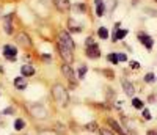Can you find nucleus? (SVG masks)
Masks as SVG:
<instances>
[{
  "label": "nucleus",
  "mask_w": 157,
  "mask_h": 135,
  "mask_svg": "<svg viewBox=\"0 0 157 135\" xmlns=\"http://www.w3.org/2000/svg\"><path fill=\"white\" fill-rule=\"evenodd\" d=\"M24 127H25V123H24V121H22V119H16V123H14V129H16V130H22Z\"/></svg>",
  "instance_id": "nucleus-19"
},
{
  "label": "nucleus",
  "mask_w": 157,
  "mask_h": 135,
  "mask_svg": "<svg viewBox=\"0 0 157 135\" xmlns=\"http://www.w3.org/2000/svg\"><path fill=\"white\" fill-rule=\"evenodd\" d=\"M16 43L19 44V46L22 47H30L31 46V39L27 33H24V31H21V33L16 35Z\"/></svg>",
  "instance_id": "nucleus-5"
},
{
  "label": "nucleus",
  "mask_w": 157,
  "mask_h": 135,
  "mask_svg": "<svg viewBox=\"0 0 157 135\" xmlns=\"http://www.w3.org/2000/svg\"><path fill=\"white\" fill-rule=\"evenodd\" d=\"M138 39L145 44L146 49H151L152 44H154V43H152V39H151V36H148V35H145V33H138Z\"/></svg>",
  "instance_id": "nucleus-10"
},
{
  "label": "nucleus",
  "mask_w": 157,
  "mask_h": 135,
  "mask_svg": "<svg viewBox=\"0 0 157 135\" xmlns=\"http://www.w3.org/2000/svg\"><path fill=\"white\" fill-rule=\"evenodd\" d=\"M5 31L8 35L13 33V25H11V16H6L5 17Z\"/></svg>",
  "instance_id": "nucleus-16"
},
{
  "label": "nucleus",
  "mask_w": 157,
  "mask_h": 135,
  "mask_svg": "<svg viewBox=\"0 0 157 135\" xmlns=\"http://www.w3.org/2000/svg\"><path fill=\"white\" fill-rule=\"evenodd\" d=\"M116 27H118V24H116ZM126 35H127V30H118V28H116V33L113 35V41H118V39L124 38Z\"/></svg>",
  "instance_id": "nucleus-17"
},
{
  "label": "nucleus",
  "mask_w": 157,
  "mask_h": 135,
  "mask_svg": "<svg viewBox=\"0 0 157 135\" xmlns=\"http://www.w3.org/2000/svg\"><path fill=\"white\" fill-rule=\"evenodd\" d=\"M11 113H14V109H13V107H8V109H5V112H3V115H11Z\"/></svg>",
  "instance_id": "nucleus-24"
},
{
  "label": "nucleus",
  "mask_w": 157,
  "mask_h": 135,
  "mask_svg": "<svg viewBox=\"0 0 157 135\" xmlns=\"http://www.w3.org/2000/svg\"><path fill=\"white\" fill-rule=\"evenodd\" d=\"M54 5L57 6L60 11H66L69 8V0H54Z\"/></svg>",
  "instance_id": "nucleus-11"
},
{
  "label": "nucleus",
  "mask_w": 157,
  "mask_h": 135,
  "mask_svg": "<svg viewBox=\"0 0 157 135\" xmlns=\"http://www.w3.org/2000/svg\"><path fill=\"white\" fill-rule=\"evenodd\" d=\"M29 110H30V115L33 116V118L44 119L46 116H47V110H46L44 105H41V104H31L29 107Z\"/></svg>",
  "instance_id": "nucleus-2"
},
{
  "label": "nucleus",
  "mask_w": 157,
  "mask_h": 135,
  "mask_svg": "<svg viewBox=\"0 0 157 135\" xmlns=\"http://www.w3.org/2000/svg\"><path fill=\"white\" fill-rule=\"evenodd\" d=\"M86 47H88V46H93V44H94V41H93V39H91V38H88V39H86Z\"/></svg>",
  "instance_id": "nucleus-29"
},
{
  "label": "nucleus",
  "mask_w": 157,
  "mask_h": 135,
  "mask_svg": "<svg viewBox=\"0 0 157 135\" xmlns=\"http://www.w3.org/2000/svg\"><path fill=\"white\" fill-rule=\"evenodd\" d=\"M58 50H60V55H61L63 60L66 61L68 65H71L72 60H74V57H72V50H71V49L64 47L63 44H58Z\"/></svg>",
  "instance_id": "nucleus-4"
},
{
  "label": "nucleus",
  "mask_w": 157,
  "mask_h": 135,
  "mask_svg": "<svg viewBox=\"0 0 157 135\" xmlns=\"http://www.w3.org/2000/svg\"><path fill=\"white\" fill-rule=\"evenodd\" d=\"M126 60H127V57L124 55V53H119L118 55V61H126Z\"/></svg>",
  "instance_id": "nucleus-26"
},
{
  "label": "nucleus",
  "mask_w": 157,
  "mask_h": 135,
  "mask_svg": "<svg viewBox=\"0 0 157 135\" xmlns=\"http://www.w3.org/2000/svg\"><path fill=\"white\" fill-rule=\"evenodd\" d=\"M107 58H108L110 63H113V65H118V55H116V53H110Z\"/></svg>",
  "instance_id": "nucleus-22"
},
{
  "label": "nucleus",
  "mask_w": 157,
  "mask_h": 135,
  "mask_svg": "<svg viewBox=\"0 0 157 135\" xmlns=\"http://www.w3.org/2000/svg\"><path fill=\"white\" fill-rule=\"evenodd\" d=\"M143 116H145V119H151V113L148 110H143Z\"/></svg>",
  "instance_id": "nucleus-28"
},
{
  "label": "nucleus",
  "mask_w": 157,
  "mask_h": 135,
  "mask_svg": "<svg viewBox=\"0 0 157 135\" xmlns=\"http://www.w3.org/2000/svg\"><path fill=\"white\" fill-rule=\"evenodd\" d=\"M21 72H22V75H24V77H30V75L35 74V69H33V68H31L30 65H24V66L21 68Z\"/></svg>",
  "instance_id": "nucleus-13"
},
{
  "label": "nucleus",
  "mask_w": 157,
  "mask_h": 135,
  "mask_svg": "<svg viewBox=\"0 0 157 135\" xmlns=\"http://www.w3.org/2000/svg\"><path fill=\"white\" fill-rule=\"evenodd\" d=\"M58 44H63L64 47L68 49H74V41L71 39V36H69V33H66V31H61V33L58 35Z\"/></svg>",
  "instance_id": "nucleus-3"
},
{
  "label": "nucleus",
  "mask_w": 157,
  "mask_h": 135,
  "mask_svg": "<svg viewBox=\"0 0 157 135\" xmlns=\"http://www.w3.org/2000/svg\"><path fill=\"white\" fill-rule=\"evenodd\" d=\"M52 94H54V99L58 102L60 105H63V107H66L68 105V102H69V96H68V91H66V88L63 87V85H54V88H52Z\"/></svg>",
  "instance_id": "nucleus-1"
},
{
  "label": "nucleus",
  "mask_w": 157,
  "mask_h": 135,
  "mask_svg": "<svg viewBox=\"0 0 157 135\" xmlns=\"http://www.w3.org/2000/svg\"><path fill=\"white\" fill-rule=\"evenodd\" d=\"M94 2H96V14H98L99 17L104 16V11H105L104 2H102V0H94Z\"/></svg>",
  "instance_id": "nucleus-14"
},
{
  "label": "nucleus",
  "mask_w": 157,
  "mask_h": 135,
  "mask_svg": "<svg viewBox=\"0 0 157 135\" xmlns=\"http://www.w3.org/2000/svg\"><path fill=\"white\" fill-rule=\"evenodd\" d=\"M86 72V66H80V69H78V77H83Z\"/></svg>",
  "instance_id": "nucleus-23"
},
{
  "label": "nucleus",
  "mask_w": 157,
  "mask_h": 135,
  "mask_svg": "<svg viewBox=\"0 0 157 135\" xmlns=\"http://www.w3.org/2000/svg\"><path fill=\"white\" fill-rule=\"evenodd\" d=\"M86 55H88L90 58H98V57L101 55L98 44H93V46H88V47H86Z\"/></svg>",
  "instance_id": "nucleus-8"
},
{
  "label": "nucleus",
  "mask_w": 157,
  "mask_h": 135,
  "mask_svg": "<svg viewBox=\"0 0 157 135\" xmlns=\"http://www.w3.org/2000/svg\"><path fill=\"white\" fill-rule=\"evenodd\" d=\"M86 129H90V130H96V123H90V124H86Z\"/></svg>",
  "instance_id": "nucleus-25"
},
{
  "label": "nucleus",
  "mask_w": 157,
  "mask_h": 135,
  "mask_svg": "<svg viewBox=\"0 0 157 135\" xmlns=\"http://www.w3.org/2000/svg\"><path fill=\"white\" fill-rule=\"evenodd\" d=\"M98 35H99L101 39H107V38H108V31H107V28H105V27H101L99 31H98Z\"/></svg>",
  "instance_id": "nucleus-18"
},
{
  "label": "nucleus",
  "mask_w": 157,
  "mask_h": 135,
  "mask_svg": "<svg viewBox=\"0 0 157 135\" xmlns=\"http://www.w3.org/2000/svg\"><path fill=\"white\" fill-rule=\"evenodd\" d=\"M156 80V75L152 74V72H148L146 75H145V82H148V83H152Z\"/></svg>",
  "instance_id": "nucleus-20"
},
{
  "label": "nucleus",
  "mask_w": 157,
  "mask_h": 135,
  "mask_svg": "<svg viewBox=\"0 0 157 135\" xmlns=\"http://www.w3.org/2000/svg\"><path fill=\"white\" fill-rule=\"evenodd\" d=\"M131 66H132V69H138V68H140V63H138V61H132Z\"/></svg>",
  "instance_id": "nucleus-27"
},
{
  "label": "nucleus",
  "mask_w": 157,
  "mask_h": 135,
  "mask_svg": "<svg viewBox=\"0 0 157 135\" xmlns=\"http://www.w3.org/2000/svg\"><path fill=\"white\" fill-rule=\"evenodd\" d=\"M146 135H157V132H154V130H148Z\"/></svg>",
  "instance_id": "nucleus-32"
},
{
  "label": "nucleus",
  "mask_w": 157,
  "mask_h": 135,
  "mask_svg": "<svg viewBox=\"0 0 157 135\" xmlns=\"http://www.w3.org/2000/svg\"><path fill=\"white\" fill-rule=\"evenodd\" d=\"M101 135H113V132H110V130H101Z\"/></svg>",
  "instance_id": "nucleus-30"
},
{
  "label": "nucleus",
  "mask_w": 157,
  "mask_h": 135,
  "mask_svg": "<svg viewBox=\"0 0 157 135\" xmlns=\"http://www.w3.org/2000/svg\"><path fill=\"white\" fill-rule=\"evenodd\" d=\"M61 71H63V74L66 75V79H68V80L74 82V79H76V74H74V71L71 69V66H69V65H63Z\"/></svg>",
  "instance_id": "nucleus-9"
},
{
  "label": "nucleus",
  "mask_w": 157,
  "mask_h": 135,
  "mask_svg": "<svg viewBox=\"0 0 157 135\" xmlns=\"http://www.w3.org/2000/svg\"><path fill=\"white\" fill-rule=\"evenodd\" d=\"M14 87L17 90H25L27 88V80L25 77H16L14 79Z\"/></svg>",
  "instance_id": "nucleus-12"
},
{
  "label": "nucleus",
  "mask_w": 157,
  "mask_h": 135,
  "mask_svg": "<svg viewBox=\"0 0 157 135\" xmlns=\"http://www.w3.org/2000/svg\"><path fill=\"white\" fill-rule=\"evenodd\" d=\"M108 124L112 126V127H113L115 130H116V132H118L119 135H126V132H124V130H123L121 127H119V124L116 123V121H113V119H108Z\"/></svg>",
  "instance_id": "nucleus-15"
},
{
  "label": "nucleus",
  "mask_w": 157,
  "mask_h": 135,
  "mask_svg": "<svg viewBox=\"0 0 157 135\" xmlns=\"http://www.w3.org/2000/svg\"><path fill=\"white\" fill-rule=\"evenodd\" d=\"M39 2H43L44 5H50V3H54V0H39Z\"/></svg>",
  "instance_id": "nucleus-31"
},
{
  "label": "nucleus",
  "mask_w": 157,
  "mask_h": 135,
  "mask_svg": "<svg viewBox=\"0 0 157 135\" xmlns=\"http://www.w3.org/2000/svg\"><path fill=\"white\" fill-rule=\"evenodd\" d=\"M121 85H123L124 93H126L127 96H133V94H135V88H133V85H132L131 82H127L126 79H123V80H121Z\"/></svg>",
  "instance_id": "nucleus-7"
},
{
  "label": "nucleus",
  "mask_w": 157,
  "mask_h": 135,
  "mask_svg": "<svg viewBox=\"0 0 157 135\" xmlns=\"http://www.w3.org/2000/svg\"><path fill=\"white\" fill-rule=\"evenodd\" d=\"M3 55L8 60H16V55H17V50L14 46H5L3 47Z\"/></svg>",
  "instance_id": "nucleus-6"
},
{
  "label": "nucleus",
  "mask_w": 157,
  "mask_h": 135,
  "mask_svg": "<svg viewBox=\"0 0 157 135\" xmlns=\"http://www.w3.org/2000/svg\"><path fill=\"white\" fill-rule=\"evenodd\" d=\"M132 105L135 107V109H143V101H140V99H133L132 101Z\"/></svg>",
  "instance_id": "nucleus-21"
}]
</instances>
